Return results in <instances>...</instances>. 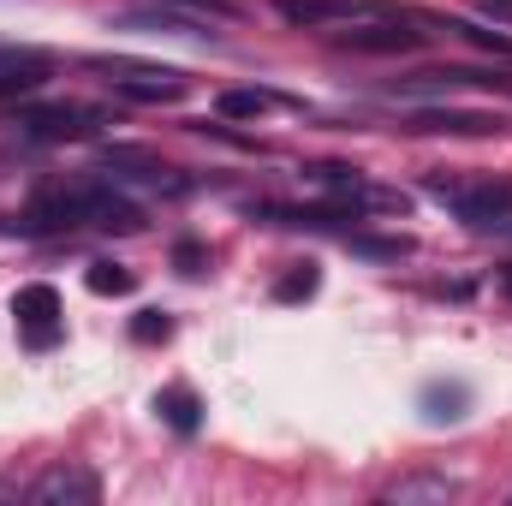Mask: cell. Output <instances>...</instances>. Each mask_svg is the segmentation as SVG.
<instances>
[{"label":"cell","mask_w":512,"mask_h":506,"mask_svg":"<svg viewBox=\"0 0 512 506\" xmlns=\"http://www.w3.org/2000/svg\"><path fill=\"white\" fill-rule=\"evenodd\" d=\"M6 126L24 143H84V137H96L108 126V114L90 108V102H36V108H12Z\"/></svg>","instance_id":"cell-1"},{"label":"cell","mask_w":512,"mask_h":506,"mask_svg":"<svg viewBox=\"0 0 512 506\" xmlns=\"http://www.w3.org/2000/svg\"><path fill=\"white\" fill-rule=\"evenodd\" d=\"M102 173L126 179V185H143V191H161V197H185L191 179L179 167H167L155 149H137V143H108L102 149Z\"/></svg>","instance_id":"cell-2"},{"label":"cell","mask_w":512,"mask_h":506,"mask_svg":"<svg viewBox=\"0 0 512 506\" xmlns=\"http://www.w3.org/2000/svg\"><path fill=\"white\" fill-rule=\"evenodd\" d=\"M334 42H340V48H352V54H411V48H423V30H405V18H399V12L376 6L370 18L340 24V30H334Z\"/></svg>","instance_id":"cell-3"},{"label":"cell","mask_w":512,"mask_h":506,"mask_svg":"<svg viewBox=\"0 0 512 506\" xmlns=\"http://www.w3.org/2000/svg\"><path fill=\"white\" fill-rule=\"evenodd\" d=\"M12 316H18V334H24L36 352H48V346L66 334V304H60V292H54L48 280L18 286V292H12Z\"/></svg>","instance_id":"cell-4"},{"label":"cell","mask_w":512,"mask_h":506,"mask_svg":"<svg viewBox=\"0 0 512 506\" xmlns=\"http://www.w3.org/2000/svg\"><path fill=\"white\" fill-rule=\"evenodd\" d=\"M90 66L108 72V84L137 102H179L185 96V72H173V66H137V60H90Z\"/></svg>","instance_id":"cell-5"},{"label":"cell","mask_w":512,"mask_h":506,"mask_svg":"<svg viewBox=\"0 0 512 506\" xmlns=\"http://www.w3.org/2000/svg\"><path fill=\"white\" fill-rule=\"evenodd\" d=\"M18 501H66V506H96V501H102V477H96L90 465H78V459H60V465H48L42 477H30Z\"/></svg>","instance_id":"cell-6"},{"label":"cell","mask_w":512,"mask_h":506,"mask_svg":"<svg viewBox=\"0 0 512 506\" xmlns=\"http://www.w3.org/2000/svg\"><path fill=\"white\" fill-rule=\"evenodd\" d=\"M78 209H84V227H96V233H143V209L108 179H84Z\"/></svg>","instance_id":"cell-7"},{"label":"cell","mask_w":512,"mask_h":506,"mask_svg":"<svg viewBox=\"0 0 512 506\" xmlns=\"http://www.w3.org/2000/svg\"><path fill=\"white\" fill-rule=\"evenodd\" d=\"M18 227H24V233H78V227H84L78 185H60V191L30 197V209H24V221H18Z\"/></svg>","instance_id":"cell-8"},{"label":"cell","mask_w":512,"mask_h":506,"mask_svg":"<svg viewBox=\"0 0 512 506\" xmlns=\"http://www.w3.org/2000/svg\"><path fill=\"white\" fill-rule=\"evenodd\" d=\"M286 24H304V30H322V24H352V18H370L376 0H274Z\"/></svg>","instance_id":"cell-9"},{"label":"cell","mask_w":512,"mask_h":506,"mask_svg":"<svg viewBox=\"0 0 512 506\" xmlns=\"http://www.w3.org/2000/svg\"><path fill=\"white\" fill-rule=\"evenodd\" d=\"M48 84V54H12V60H0V102H18V96H30V90H42Z\"/></svg>","instance_id":"cell-10"},{"label":"cell","mask_w":512,"mask_h":506,"mask_svg":"<svg viewBox=\"0 0 512 506\" xmlns=\"http://www.w3.org/2000/svg\"><path fill=\"white\" fill-rule=\"evenodd\" d=\"M411 131H453V137H483V131H501L495 114H459V108H423Z\"/></svg>","instance_id":"cell-11"},{"label":"cell","mask_w":512,"mask_h":506,"mask_svg":"<svg viewBox=\"0 0 512 506\" xmlns=\"http://www.w3.org/2000/svg\"><path fill=\"white\" fill-rule=\"evenodd\" d=\"M155 411H161V423L179 429V435H197V429H203V399H197L191 387H161V393H155Z\"/></svg>","instance_id":"cell-12"},{"label":"cell","mask_w":512,"mask_h":506,"mask_svg":"<svg viewBox=\"0 0 512 506\" xmlns=\"http://www.w3.org/2000/svg\"><path fill=\"white\" fill-rule=\"evenodd\" d=\"M471 411V387L465 381H429L423 387V417L429 423H459Z\"/></svg>","instance_id":"cell-13"},{"label":"cell","mask_w":512,"mask_h":506,"mask_svg":"<svg viewBox=\"0 0 512 506\" xmlns=\"http://www.w3.org/2000/svg\"><path fill=\"white\" fill-rule=\"evenodd\" d=\"M84 286H90L96 298H126L131 286H137V274H131L126 262H108V256H102V262L84 268Z\"/></svg>","instance_id":"cell-14"},{"label":"cell","mask_w":512,"mask_h":506,"mask_svg":"<svg viewBox=\"0 0 512 506\" xmlns=\"http://www.w3.org/2000/svg\"><path fill=\"white\" fill-rule=\"evenodd\" d=\"M316 286H322V268L316 262H286V274L274 280V298L280 304H304V298H316Z\"/></svg>","instance_id":"cell-15"},{"label":"cell","mask_w":512,"mask_h":506,"mask_svg":"<svg viewBox=\"0 0 512 506\" xmlns=\"http://www.w3.org/2000/svg\"><path fill=\"white\" fill-rule=\"evenodd\" d=\"M459 495V483L453 477H405V483H393L387 489V501L411 506V501H453Z\"/></svg>","instance_id":"cell-16"},{"label":"cell","mask_w":512,"mask_h":506,"mask_svg":"<svg viewBox=\"0 0 512 506\" xmlns=\"http://www.w3.org/2000/svg\"><path fill=\"white\" fill-rule=\"evenodd\" d=\"M274 102H280V96H268V90H227V96H221V114H227V120H256V114H268Z\"/></svg>","instance_id":"cell-17"},{"label":"cell","mask_w":512,"mask_h":506,"mask_svg":"<svg viewBox=\"0 0 512 506\" xmlns=\"http://www.w3.org/2000/svg\"><path fill=\"white\" fill-rule=\"evenodd\" d=\"M131 340H137V346L173 340V316H167V310H137V316H131Z\"/></svg>","instance_id":"cell-18"},{"label":"cell","mask_w":512,"mask_h":506,"mask_svg":"<svg viewBox=\"0 0 512 506\" xmlns=\"http://www.w3.org/2000/svg\"><path fill=\"white\" fill-rule=\"evenodd\" d=\"M346 245L364 251V256H382V262H399V256L411 251V239H376V233H358V227L346 233Z\"/></svg>","instance_id":"cell-19"},{"label":"cell","mask_w":512,"mask_h":506,"mask_svg":"<svg viewBox=\"0 0 512 506\" xmlns=\"http://www.w3.org/2000/svg\"><path fill=\"white\" fill-rule=\"evenodd\" d=\"M179 12H197V18H239V0H167Z\"/></svg>","instance_id":"cell-20"},{"label":"cell","mask_w":512,"mask_h":506,"mask_svg":"<svg viewBox=\"0 0 512 506\" xmlns=\"http://www.w3.org/2000/svg\"><path fill=\"white\" fill-rule=\"evenodd\" d=\"M173 262H179V274H203V268H209V251H203L197 239H179V245H173Z\"/></svg>","instance_id":"cell-21"},{"label":"cell","mask_w":512,"mask_h":506,"mask_svg":"<svg viewBox=\"0 0 512 506\" xmlns=\"http://www.w3.org/2000/svg\"><path fill=\"white\" fill-rule=\"evenodd\" d=\"M489 18H501V24H512V0H477Z\"/></svg>","instance_id":"cell-22"},{"label":"cell","mask_w":512,"mask_h":506,"mask_svg":"<svg viewBox=\"0 0 512 506\" xmlns=\"http://www.w3.org/2000/svg\"><path fill=\"white\" fill-rule=\"evenodd\" d=\"M501 286H507V292H512V268H507V274H501Z\"/></svg>","instance_id":"cell-23"}]
</instances>
